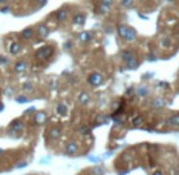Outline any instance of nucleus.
Masks as SVG:
<instances>
[{
    "instance_id": "nucleus-1",
    "label": "nucleus",
    "mask_w": 179,
    "mask_h": 175,
    "mask_svg": "<svg viewBox=\"0 0 179 175\" xmlns=\"http://www.w3.org/2000/svg\"><path fill=\"white\" fill-rule=\"evenodd\" d=\"M117 31H119V35L122 39H125L126 41H133L135 40V37H137V32H135L134 29H130V27L125 26V25H121L117 27Z\"/></svg>"
},
{
    "instance_id": "nucleus-17",
    "label": "nucleus",
    "mask_w": 179,
    "mask_h": 175,
    "mask_svg": "<svg viewBox=\"0 0 179 175\" xmlns=\"http://www.w3.org/2000/svg\"><path fill=\"white\" fill-rule=\"evenodd\" d=\"M126 63H128V68H137V66H138V61L135 59L134 57L133 58H130L129 61H126Z\"/></svg>"
},
{
    "instance_id": "nucleus-18",
    "label": "nucleus",
    "mask_w": 179,
    "mask_h": 175,
    "mask_svg": "<svg viewBox=\"0 0 179 175\" xmlns=\"http://www.w3.org/2000/svg\"><path fill=\"white\" fill-rule=\"evenodd\" d=\"M134 56H133V53H132V50H124L122 52V54H121V58L124 59V61H129L130 58H133Z\"/></svg>"
},
{
    "instance_id": "nucleus-19",
    "label": "nucleus",
    "mask_w": 179,
    "mask_h": 175,
    "mask_svg": "<svg viewBox=\"0 0 179 175\" xmlns=\"http://www.w3.org/2000/svg\"><path fill=\"white\" fill-rule=\"evenodd\" d=\"M133 4H134L133 0H121V5L125 8H132Z\"/></svg>"
},
{
    "instance_id": "nucleus-30",
    "label": "nucleus",
    "mask_w": 179,
    "mask_h": 175,
    "mask_svg": "<svg viewBox=\"0 0 179 175\" xmlns=\"http://www.w3.org/2000/svg\"><path fill=\"white\" fill-rule=\"evenodd\" d=\"M146 91H147L146 89H139V95H146V94H147Z\"/></svg>"
},
{
    "instance_id": "nucleus-5",
    "label": "nucleus",
    "mask_w": 179,
    "mask_h": 175,
    "mask_svg": "<svg viewBox=\"0 0 179 175\" xmlns=\"http://www.w3.org/2000/svg\"><path fill=\"white\" fill-rule=\"evenodd\" d=\"M37 35L40 37H46L49 35V27L46 25H39L37 26Z\"/></svg>"
},
{
    "instance_id": "nucleus-23",
    "label": "nucleus",
    "mask_w": 179,
    "mask_h": 175,
    "mask_svg": "<svg viewBox=\"0 0 179 175\" xmlns=\"http://www.w3.org/2000/svg\"><path fill=\"white\" fill-rule=\"evenodd\" d=\"M112 4H113V0H101V5H103V7L110 8Z\"/></svg>"
},
{
    "instance_id": "nucleus-31",
    "label": "nucleus",
    "mask_w": 179,
    "mask_h": 175,
    "mask_svg": "<svg viewBox=\"0 0 179 175\" xmlns=\"http://www.w3.org/2000/svg\"><path fill=\"white\" fill-rule=\"evenodd\" d=\"M9 10H10V8H9V7H4V8L2 9V12H4V13H7V12H9Z\"/></svg>"
},
{
    "instance_id": "nucleus-9",
    "label": "nucleus",
    "mask_w": 179,
    "mask_h": 175,
    "mask_svg": "<svg viewBox=\"0 0 179 175\" xmlns=\"http://www.w3.org/2000/svg\"><path fill=\"white\" fill-rule=\"evenodd\" d=\"M66 151H67V153H70V155H75V153H77V151H79V146L76 143H74V142L72 143H68Z\"/></svg>"
},
{
    "instance_id": "nucleus-35",
    "label": "nucleus",
    "mask_w": 179,
    "mask_h": 175,
    "mask_svg": "<svg viewBox=\"0 0 179 175\" xmlns=\"http://www.w3.org/2000/svg\"><path fill=\"white\" fill-rule=\"evenodd\" d=\"M8 0H0V4H4V3H7Z\"/></svg>"
},
{
    "instance_id": "nucleus-4",
    "label": "nucleus",
    "mask_w": 179,
    "mask_h": 175,
    "mask_svg": "<svg viewBox=\"0 0 179 175\" xmlns=\"http://www.w3.org/2000/svg\"><path fill=\"white\" fill-rule=\"evenodd\" d=\"M56 17L59 22H63V21H66L67 17H68V10L66 8H61V9H58L57 10V13H56Z\"/></svg>"
},
{
    "instance_id": "nucleus-7",
    "label": "nucleus",
    "mask_w": 179,
    "mask_h": 175,
    "mask_svg": "<svg viewBox=\"0 0 179 175\" xmlns=\"http://www.w3.org/2000/svg\"><path fill=\"white\" fill-rule=\"evenodd\" d=\"M14 70L17 71V72H19V74L25 72V71L27 70V63H26L25 61H19V62H17V63H15V66H14Z\"/></svg>"
},
{
    "instance_id": "nucleus-12",
    "label": "nucleus",
    "mask_w": 179,
    "mask_h": 175,
    "mask_svg": "<svg viewBox=\"0 0 179 175\" xmlns=\"http://www.w3.org/2000/svg\"><path fill=\"white\" fill-rule=\"evenodd\" d=\"M72 21H74L75 25H84L85 23V15L84 14H76Z\"/></svg>"
},
{
    "instance_id": "nucleus-6",
    "label": "nucleus",
    "mask_w": 179,
    "mask_h": 175,
    "mask_svg": "<svg viewBox=\"0 0 179 175\" xmlns=\"http://www.w3.org/2000/svg\"><path fill=\"white\" fill-rule=\"evenodd\" d=\"M91 39H93V35H91L89 31H83V32H80L79 34V40L83 41V43H88Z\"/></svg>"
},
{
    "instance_id": "nucleus-20",
    "label": "nucleus",
    "mask_w": 179,
    "mask_h": 175,
    "mask_svg": "<svg viewBox=\"0 0 179 175\" xmlns=\"http://www.w3.org/2000/svg\"><path fill=\"white\" fill-rule=\"evenodd\" d=\"M169 124H170V125H175V126H177V125L179 124V116H178V115H174V116H173V117L169 120Z\"/></svg>"
},
{
    "instance_id": "nucleus-32",
    "label": "nucleus",
    "mask_w": 179,
    "mask_h": 175,
    "mask_svg": "<svg viewBox=\"0 0 179 175\" xmlns=\"http://www.w3.org/2000/svg\"><path fill=\"white\" fill-rule=\"evenodd\" d=\"M97 121H98V122H99V121H101V122H105V117H103V116L101 117V116H99L98 118H97Z\"/></svg>"
},
{
    "instance_id": "nucleus-16",
    "label": "nucleus",
    "mask_w": 179,
    "mask_h": 175,
    "mask_svg": "<svg viewBox=\"0 0 179 175\" xmlns=\"http://www.w3.org/2000/svg\"><path fill=\"white\" fill-rule=\"evenodd\" d=\"M23 128V124L22 121H17V122H13L10 125V130H14V131H19L21 129Z\"/></svg>"
},
{
    "instance_id": "nucleus-3",
    "label": "nucleus",
    "mask_w": 179,
    "mask_h": 175,
    "mask_svg": "<svg viewBox=\"0 0 179 175\" xmlns=\"http://www.w3.org/2000/svg\"><path fill=\"white\" fill-rule=\"evenodd\" d=\"M88 81H89L90 85H93V86H99V85L103 84V76H102L101 74H98V72H93V74L89 75Z\"/></svg>"
},
{
    "instance_id": "nucleus-21",
    "label": "nucleus",
    "mask_w": 179,
    "mask_h": 175,
    "mask_svg": "<svg viewBox=\"0 0 179 175\" xmlns=\"http://www.w3.org/2000/svg\"><path fill=\"white\" fill-rule=\"evenodd\" d=\"M108 9L110 8H107V7H103V5H101V7L97 8V13L98 14H106L108 12Z\"/></svg>"
},
{
    "instance_id": "nucleus-15",
    "label": "nucleus",
    "mask_w": 179,
    "mask_h": 175,
    "mask_svg": "<svg viewBox=\"0 0 179 175\" xmlns=\"http://www.w3.org/2000/svg\"><path fill=\"white\" fill-rule=\"evenodd\" d=\"M57 112L59 115H66L67 113V106L64 105V103H59L57 106Z\"/></svg>"
},
{
    "instance_id": "nucleus-14",
    "label": "nucleus",
    "mask_w": 179,
    "mask_h": 175,
    "mask_svg": "<svg viewBox=\"0 0 179 175\" xmlns=\"http://www.w3.org/2000/svg\"><path fill=\"white\" fill-rule=\"evenodd\" d=\"M59 135H61V130H59L58 128H52L49 130V136L52 139H57L59 138Z\"/></svg>"
},
{
    "instance_id": "nucleus-8",
    "label": "nucleus",
    "mask_w": 179,
    "mask_h": 175,
    "mask_svg": "<svg viewBox=\"0 0 179 175\" xmlns=\"http://www.w3.org/2000/svg\"><path fill=\"white\" fill-rule=\"evenodd\" d=\"M21 49H22V45H21L19 43H17V41H14V43H12L10 44V46H9V52L12 53V54H17Z\"/></svg>"
},
{
    "instance_id": "nucleus-26",
    "label": "nucleus",
    "mask_w": 179,
    "mask_h": 175,
    "mask_svg": "<svg viewBox=\"0 0 179 175\" xmlns=\"http://www.w3.org/2000/svg\"><path fill=\"white\" fill-rule=\"evenodd\" d=\"M134 125H139L140 122H142V117H137V118H134Z\"/></svg>"
},
{
    "instance_id": "nucleus-11",
    "label": "nucleus",
    "mask_w": 179,
    "mask_h": 175,
    "mask_svg": "<svg viewBox=\"0 0 179 175\" xmlns=\"http://www.w3.org/2000/svg\"><path fill=\"white\" fill-rule=\"evenodd\" d=\"M89 101H90V95L86 91H83L79 95V102L81 103V105H86V103H89Z\"/></svg>"
},
{
    "instance_id": "nucleus-33",
    "label": "nucleus",
    "mask_w": 179,
    "mask_h": 175,
    "mask_svg": "<svg viewBox=\"0 0 179 175\" xmlns=\"http://www.w3.org/2000/svg\"><path fill=\"white\" fill-rule=\"evenodd\" d=\"M71 46H72V44H71V43H66V45H64V48H66V49L71 48Z\"/></svg>"
},
{
    "instance_id": "nucleus-29",
    "label": "nucleus",
    "mask_w": 179,
    "mask_h": 175,
    "mask_svg": "<svg viewBox=\"0 0 179 175\" xmlns=\"http://www.w3.org/2000/svg\"><path fill=\"white\" fill-rule=\"evenodd\" d=\"M37 2V4H39V7H43L45 3H46V0H36Z\"/></svg>"
},
{
    "instance_id": "nucleus-2",
    "label": "nucleus",
    "mask_w": 179,
    "mask_h": 175,
    "mask_svg": "<svg viewBox=\"0 0 179 175\" xmlns=\"http://www.w3.org/2000/svg\"><path fill=\"white\" fill-rule=\"evenodd\" d=\"M52 54H53V48L49 45H44L36 50V58L39 61H46V59L52 57Z\"/></svg>"
},
{
    "instance_id": "nucleus-22",
    "label": "nucleus",
    "mask_w": 179,
    "mask_h": 175,
    "mask_svg": "<svg viewBox=\"0 0 179 175\" xmlns=\"http://www.w3.org/2000/svg\"><path fill=\"white\" fill-rule=\"evenodd\" d=\"M152 105H153V107H157V108H159V107H162V106H164L165 102H164V99H160V98H159V99L153 101Z\"/></svg>"
},
{
    "instance_id": "nucleus-13",
    "label": "nucleus",
    "mask_w": 179,
    "mask_h": 175,
    "mask_svg": "<svg viewBox=\"0 0 179 175\" xmlns=\"http://www.w3.org/2000/svg\"><path fill=\"white\" fill-rule=\"evenodd\" d=\"M34 34H35V31L32 30L31 27H27V29H25L22 31V36L25 37V39H31V37L34 36Z\"/></svg>"
},
{
    "instance_id": "nucleus-28",
    "label": "nucleus",
    "mask_w": 179,
    "mask_h": 175,
    "mask_svg": "<svg viewBox=\"0 0 179 175\" xmlns=\"http://www.w3.org/2000/svg\"><path fill=\"white\" fill-rule=\"evenodd\" d=\"M17 102H27V98H25V97H18L17 98Z\"/></svg>"
},
{
    "instance_id": "nucleus-24",
    "label": "nucleus",
    "mask_w": 179,
    "mask_h": 175,
    "mask_svg": "<svg viewBox=\"0 0 179 175\" xmlns=\"http://www.w3.org/2000/svg\"><path fill=\"white\" fill-rule=\"evenodd\" d=\"M161 44H162V45H164L165 48H169V46L171 45V43H170V40H169V39H165V40L162 41Z\"/></svg>"
},
{
    "instance_id": "nucleus-10",
    "label": "nucleus",
    "mask_w": 179,
    "mask_h": 175,
    "mask_svg": "<svg viewBox=\"0 0 179 175\" xmlns=\"http://www.w3.org/2000/svg\"><path fill=\"white\" fill-rule=\"evenodd\" d=\"M46 121V115L44 112H37L35 115V122L36 124H44Z\"/></svg>"
},
{
    "instance_id": "nucleus-27",
    "label": "nucleus",
    "mask_w": 179,
    "mask_h": 175,
    "mask_svg": "<svg viewBox=\"0 0 179 175\" xmlns=\"http://www.w3.org/2000/svg\"><path fill=\"white\" fill-rule=\"evenodd\" d=\"M8 62V59L7 58H5V57H2V56H0V63H2V64H5V63H7Z\"/></svg>"
},
{
    "instance_id": "nucleus-34",
    "label": "nucleus",
    "mask_w": 179,
    "mask_h": 175,
    "mask_svg": "<svg viewBox=\"0 0 179 175\" xmlns=\"http://www.w3.org/2000/svg\"><path fill=\"white\" fill-rule=\"evenodd\" d=\"M152 175H162V174H161V173H160V171H156V173H153V174H152Z\"/></svg>"
},
{
    "instance_id": "nucleus-25",
    "label": "nucleus",
    "mask_w": 179,
    "mask_h": 175,
    "mask_svg": "<svg viewBox=\"0 0 179 175\" xmlns=\"http://www.w3.org/2000/svg\"><path fill=\"white\" fill-rule=\"evenodd\" d=\"M23 89H25V90H27V89L31 90V89H32V84H31V83H26V84L23 85Z\"/></svg>"
}]
</instances>
